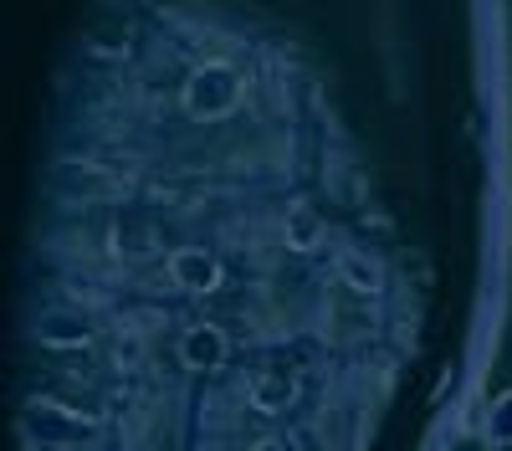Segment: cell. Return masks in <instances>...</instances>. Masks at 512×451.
<instances>
[{
    "mask_svg": "<svg viewBox=\"0 0 512 451\" xmlns=\"http://www.w3.org/2000/svg\"><path fill=\"white\" fill-rule=\"evenodd\" d=\"M185 103H190V113H195V118L226 113V108L236 103V77H231V67H205V72L190 82Z\"/></svg>",
    "mask_w": 512,
    "mask_h": 451,
    "instance_id": "1",
    "label": "cell"
},
{
    "mask_svg": "<svg viewBox=\"0 0 512 451\" xmlns=\"http://www.w3.org/2000/svg\"><path fill=\"white\" fill-rule=\"evenodd\" d=\"M185 359H190V364H216V359H221V334L195 328V334L185 339Z\"/></svg>",
    "mask_w": 512,
    "mask_h": 451,
    "instance_id": "3",
    "label": "cell"
},
{
    "mask_svg": "<svg viewBox=\"0 0 512 451\" xmlns=\"http://www.w3.org/2000/svg\"><path fill=\"white\" fill-rule=\"evenodd\" d=\"M364 267H369L364 257H349V262H344V277H349L354 287H364V293H374V287H379V272H364Z\"/></svg>",
    "mask_w": 512,
    "mask_h": 451,
    "instance_id": "4",
    "label": "cell"
},
{
    "mask_svg": "<svg viewBox=\"0 0 512 451\" xmlns=\"http://www.w3.org/2000/svg\"><path fill=\"white\" fill-rule=\"evenodd\" d=\"M175 282L195 287V293H205V287H216V267H210L200 252H180L175 257Z\"/></svg>",
    "mask_w": 512,
    "mask_h": 451,
    "instance_id": "2",
    "label": "cell"
}]
</instances>
